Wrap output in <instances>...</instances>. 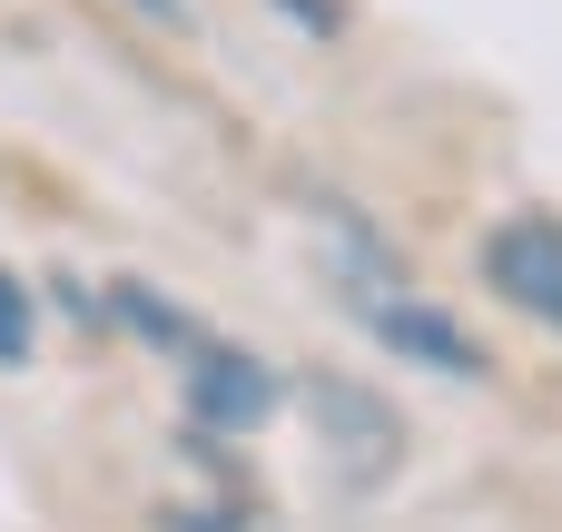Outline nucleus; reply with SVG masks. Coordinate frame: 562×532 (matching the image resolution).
Wrapping results in <instances>:
<instances>
[{
  "instance_id": "nucleus-1",
  "label": "nucleus",
  "mask_w": 562,
  "mask_h": 532,
  "mask_svg": "<svg viewBox=\"0 0 562 532\" xmlns=\"http://www.w3.org/2000/svg\"><path fill=\"white\" fill-rule=\"evenodd\" d=\"M286 415H306V434H316V454L336 464V484L375 494V484L405 474L415 425H405V405H395L375 375H356V365H286Z\"/></svg>"
},
{
  "instance_id": "nucleus-10",
  "label": "nucleus",
  "mask_w": 562,
  "mask_h": 532,
  "mask_svg": "<svg viewBox=\"0 0 562 532\" xmlns=\"http://www.w3.org/2000/svg\"><path fill=\"white\" fill-rule=\"evenodd\" d=\"M267 10H277L306 49H346V39H356V0H267Z\"/></svg>"
},
{
  "instance_id": "nucleus-2",
  "label": "nucleus",
  "mask_w": 562,
  "mask_h": 532,
  "mask_svg": "<svg viewBox=\"0 0 562 532\" xmlns=\"http://www.w3.org/2000/svg\"><path fill=\"white\" fill-rule=\"evenodd\" d=\"M336 306H346V326H356L385 365L435 375V385H494V346H484L445 296H425V286H336Z\"/></svg>"
},
{
  "instance_id": "nucleus-8",
  "label": "nucleus",
  "mask_w": 562,
  "mask_h": 532,
  "mask_svg": "<svg viewBox=\"0 0 562 532\" xmlns=\"http://www.w3.org/2000/svg\"><path fill=\"white\" fill-rule=\"evenodd\" d=\"M148 532H267V503H247V494H158L148 503Z\"/></svg>"
},
{
  "instance_id": "nucleus-5",
  "label": "nucleus",
  "mask_w": 562,
  "mask_h": 532,
  "mask_svg": "<svg viewBox=\"0 0 562 532\" xmlns=\"http://www.w3.org/2000/svg\"><path fill=\"white\" fill-rule=\"evenodd\" d=\"M306 217L326 227V276L336 286H425L415 257H405V237L375 207H356L346 188H306Z\"/></svg>"
},
{
  "instance_id": "nucleus-11",
  "label": "nucleus",
  "mask_w": 562,
  "mask_h": 532,
  "mask_svg": "<svg viewBox=\"0 0 562 532\" xmlns=\"http://www.w3.org/2000/svg\"><path fill=\"white\" fill-rule=\"evenodd\" d=\"M109 10H128V20H138L148 39H178V49H188V39L207 30V20H198V0H109Z\"/></svg>"
},
{
  "instance_id": "nucleus-6",
  "label": "nucleus",
  "mask_w": 562,
  "mask_h": 532,
  "mask_svg": "<svg viewBox=\"0 0 562 532\" xmlns=\"http://www.w3.org/2000/svg\"><path fill=\"white\" fill-rule=\"evenodd\" d=\"M99 306H109V346H138V355H158V365L198 355V336H207V316H198L178 286H158L148 267H109V276H99Z\"/></svg>"
},
{
  "instance_id": "nucleus-9",
  "label": "nucleus",
  "mask_w": 562,
  "mask_h": 532,
  "mask_svg": "<svg viewBox=\"0 0 562 532\" xmlns=\"http://www.w3.org/2000/svg\"><path fill=\"white\" fill-rule=\"evenodd\" d=\"M40 306H49L79 346H109V306H99V276H89V267H69V257L40 267Z\"/></svg>"
},
{
  "instance_id": "nucleus-7",
  "label": "nucleus",
  "mask_w": 562,
  "mask_h": 532,
  "mask_svg": "<svg viewBox=\"0 0 562 532\" xmlns=\"http://www.w3.org/2000/svg\"><path fill=\"white\" fill-rule=\"evenodd\" d=\"M40 336H49V306H40V276L0 257V375H30V365H40Z\"/></svg>"
},
{
  "instance_id": "nucleus-3",
  "label": "nucleus",
  "mask_w": 562,
  "mask_h": 532,
  "mask_svg": "<svg viewBox=\"0 0 562 532\" xmlns=\"http://www.w3.org/2000/svg\"><path fill=\"white\" fill-rule=\"evenodd\" d=\"M178 375V425H207V434H227V444H257L277 415H286V365L267 355V346H247V336H198V355H178L168 365Z\"/></svg>"
},
{
  "instance_id": "nucleus-4",
  "label": "nucleus",
  "mask_w": 562,
  "mask_h": 532,
  "mask_svg": "<svg viewBox=\"0 0 562 532\" xmlns=\"http://www.w3.org/2000/svg\"><path fill=\"white\" fill-rule=\"evenodd\" d=\"M474 286L504 316L562 336V207H504V217H484L474 227Z\"/></svg>"
}]
</instances>
